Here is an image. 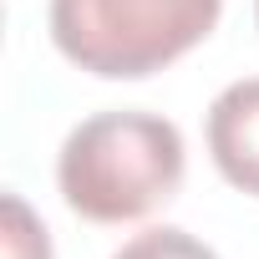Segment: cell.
Here are the masks:
<instances>
[{
    "instance_id": "1",
    "label": "cell",
    "mask_w": 259,
    "mask_h": 259,
    "mask_svg": "<svg viewBox=\"0 0 259 259\" xmlns=\"http://www.w3.org/2000/svg\"><path fill=\"white\" fill-rule=\"evenodd\" d=\"M56 183L71 213L92 224H133L178 193L183 133L158 112H97L66 133Z\"/></svg>"
},
{
    "instance_id": "2",
    "label": "cell",
    "mask_w": 259,
    "mask_h": 259,
    "mask_svg": "<svg viewBox=\"0 0 259 259\" xmlns=\"http://www.w3.org/2000/svg\"><path fill=\"white\" fill-rule=\"evenodd\" d=\"M224 0H51L56 51L107 81H138L193 51Z\"/></svg>"
},
{
    "instance_id": "3",
    "label": "cell",
    "mask_w": 259,
    "mask_h": 259,
    "mask_svg": "<svg viewBox=\"0 0 259 259\" xmlns=\"http://www.w3.org/2000/svg\"><path fill=\"white\" fill-rule=\"evenodd\" d=\"M208 153L239 193L259 198V76L224 87L208 107Z\"/></svg>"
},
{
    "instance_id": "4",
    "label": "cell",
    "mask_w": 259,
    "mask_h": 259,
    "mask_svg": "<svg viewBox=\"0 0 259 259\" xmlns=\"http://www.w3.org/2000/svg\"><path fill=\"white\" fill-rule=\"evenodd\" d=\"M112 259H219V254L203 239H193L188 229L163 224V229H143L138 239H127Z\"/></svg>"
},
{
    "instance_id": "5",
    "label": "cell",
    "mask_w": 259,
    "mask_h": 259,
    "mask_svg": "<svg viewBox=\"0 0 259 259\" xmlns=\"http://www.w3.org/2000/svg\"><path fill=\"white\" fill-rule=\"evenodd\" d=\"M6 229H0V244H6V259H51V239L41 229V219L26 208V198L6 193Z\"/></svg>"
},
{
    "instance_id": "6",
    "label": "cell",
    "mask_w": 259,
    "mask_h": 259,
    "mask_svg": "<svg viewBox=\"0 0 259 259\" xmlns=\"http://www.w3.org/2000/svg\"><path fill=\"white\" fill-rule=\"evenodd\" d=\"M254 21H259V0H254Z\"/></svg>"
}]
</instances>
